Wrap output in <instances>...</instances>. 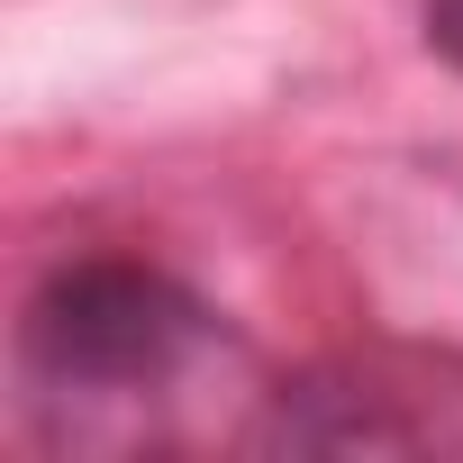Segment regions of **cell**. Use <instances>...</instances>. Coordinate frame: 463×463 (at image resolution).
Wrapping results in <instances>:
<instances>
[{
  "label": "cell",
  "mask_w": 463,
  "mask_h": 463,
  "mask_svg": "<svg viewBox=\"0 0 463 463\" xmlns=\"http://www.w3.org/2000/svg\"><path fill=\"white\" fill-rule=\"evenodd\" d=\"M427 46L463 73V0H427Z\"/></svg>",
  "instance_id": "cell-2"
},
{
  "label": "cell",
  "mask_w": 463,
  "mask_h": 463,
  "mask_svg": "<svg viewBox=\"0 0 463 463\" xmlns=\"http://www.w3.org/2000/svg\"><path fill=\"white\" fill-rule=\"evenodd\" d=\"M237 336L173 273L82 255L37 282L19 318V373L55 445H173V409L209 400Z\"/></svg>",
  "instance_id": "cell-1"
}]
</instances>
